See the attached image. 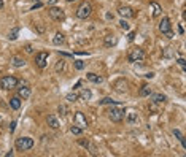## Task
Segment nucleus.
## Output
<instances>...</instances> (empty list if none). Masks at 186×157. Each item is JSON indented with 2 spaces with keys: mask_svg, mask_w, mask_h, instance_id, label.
Wrapping results in <instances>:
<instances>
[{
  "mask_svg": "<svg viewBox=\"0 0 186 157\" xmlns=\"http://www.w3.org/2000/svg\"><path fill=\"white\" fill-rule=\"evenodd\" d=\"M159 30L162 33H167V32H170V30H172V24H170V19L167 18V16H164L161 19V22H159Z\"/></svg>",
  "mask_w": 186,
  "mask_h": 157,
  "instance_id": "10",
  "label": "nucleus"
},
{
  "mask_svg": "<svg viewBox=\"0 0 186 157\" xmlns=\"http://www.w3.org/2000/svg\"><path fill=\"white\" fill-rule=\"evenodd\" d=\"M91 14H92V5H91V2H83L77 10V18L88 19Z\"/></svg>",
  "mask_w": 186,
  "mask_h": 157,
  "instance_id": "3",
  "label": "nucleus"
},
{
  "mask_svg": "<svg viewBox=\"0 0 186 157\" xmlns=\"http://www.w3.org/2000/svg\"><path fill=\"white\" fill-rule=\"evenodd\" d=\"M86 78H88V81H91V83H94V84H100L102 81H104V78L99 76V75H96V73H88Z\"/></svg>",
  "mask_w": 186,
  "mask_h": 157,
  "instance_id": "16",
  "label": "nucleus"
},
{
  "mask_svg": "<svg viewBox=\"0 0 186 157\" xmlns=\"http://www.w3.org/2000/svg\"><path fill=\"white\" fill-rule=\"evenodd\" d=\"M127 38H129V41H134V38H135V32H130Z\"/></svg>",
  "mask_w": 186,
  "mask_h": 157,
  "instance_id": "38",
  "label": "nucleus"
},
{
  "mask_svg": "<svg viewBox=\"0 0 186 157\" xmlns=\"http://www.w3.org/2000/svg\"><path fill=\"white\" fill-rule=\"evenodd\" d=\"M30 87H27V86H22V87H19L18 89V97L19 99H22V100H27L30 97Z\"/></svg>",
  "mask_w": 186,
  "mask_h": 157,
  "instance_id": "13",
  "label": "nucleus"
},
{
  "mask_svg": "<svg viewBox=\"0 0 186 157\" xmlns=\"http://www.w3.org/2000/svg\"><path fill=\"white\" fill-rule=\"evenodd\" d=\"M91 97H92V92H91L89 89H83V91L78 94V99H81V100H91Z\"/></svg>",
  "mask_w": 186,
  "mask_h": 157,
  "instance_id": "20",
  "label": "nucleus"
},
{
  "mask_svg": "<svg viewBox=\"0 0 186 157\" xmlns=\"http://www.w3.org/2000/svg\"><path fill=\"white\" fill-rule=\"evenodd\" d=\"M10 107L13 109H19V108H21V99H19L18 95L13 97V99H10Z\"/></svg>",
  "mask_w": 186,
  "mask_h": 157,
  "instance_id": "21",
  "label": "nucleus"
},
{
  "mask_svg": "<svg viewBox=\"0 0 186 157\" xmlns=\"http://www.w3.org/2000/svg\"><path fill=\"white\" fill-rule=\"evenodd\" d=\"M65 99L69 100V102H77V100H78V94L70 92V94H67V95H65Z\"/></svg>",
  "mask_w": 186,
  "mask_h": 157,
  "instance_id": "31",
  "label": "nucleus"
},
{
  "mask_svg": "<svg viewBox=\"0 0 186 157\" xmlns=\"http://www.w3.org/2000/svg\"><path fill=\"white\" fill-rule=\"evenodd\" d=\"M114 45H116V38H114L113 35H107L105 37V46L110 48V46H114Z\"/></svg>",
  "mask_w": 186,
  "mask_h": 157,
  "instance_id": "23",
  "label": "nucleus"
},
{
  "mask_svg": "<svg viewBox=\"0 0 186 157\" xmlns=\"http://www.w3.org/2000/svg\"><path fill=\"white\" fill-rule=\"evenodd\" d=\"M11 156H13V151H10V152H6L5 154V157H11Z\"/></svg>",
  "mask_w": 186,
  "mask_h": 157,
  "instance_id": "46",
  "label": "nucleus"
},
{
  "mask_svg": "<svg viewBox=\"0 0 186 157\" xmlns=\"http://www.w3.org/2000/svg\"><path fill=\"white\" fill-rule=\"evenodd\" d=\"M178 32H180L181 35H183V33H185V29H183V26H180V27H178Z\"/></svg>",
  "mask_w": 186,
  "mask_h": 157,
  "instance_id": "43",
  "label": "nucleus"
},
{
  "mask_svg": "<svg viewBox=\"0 0 186 157\" xmlns=\"http://www.w3.org/2000/svg\"><path fill=\"white\" fill-rule=\"evenodd\" d=\"M173 135L177 136L178 140H180V143H181V146L183 148H186V143H185V136H183V133H181L178 129H173Z\"/></svg>",
  "mask_w": 186,
  "mask_h": 157,
  "instance_id": "24",
  "label": "nucleus"
},
{
  "mask_svg": "<svg viewBox=\"0 0 186 157\" xmlns=\"http://www.w3.org/2000/svg\"><path fill=\"white\" fill-rule=\"evenodd\" d=\"M150 5H151V8H153V16L154 18H157L159 14L162 13V8H161V5L157 2H150Z\"/></svg>",
  "mask_w": 186,
  "mask_h": 157,
  "instance_id": "18",
  "label": "nucleus"
},
{
  "mask_svg": "<svg viewBox=\"0 0 186 157\" xmlns=\"http://www.w3.org/2000/svg\"><path fill=\"white\" fill-rule=\"evenodd\" d=\"M107 113H108V117L113 122H121L124 119V109L122 108H110Z\"/></svg>",
  "mask_w": 186,
  "mask_h": 157,
  "instance_id": "6",
  "label": "nucleus"
},
{
  "mask_svg": "<svg viewBox=\"0 0 186 157\" xmlns=\"http://www.w3.org/2000/svg\"><path fill=\"white\" fill-rule=\"evenodd\" d=\"M148 97L151 99L153 103H156V105H161V103H164V102L167 100V97H165L164 94H153V92H151Z\"/></svg>",
  "mask_w": 186,
  "mask_h": 157,
  "instance_id": "12",
  "label": "nucleus"
},
{
  "mask_svg": "<svg viewBox=\"0 0 186 157\" xmlns=\"http://www.w3.org/2000/svg\"><path fill=\"white\" fill-rule=\"evenodd\" d=\"M11 65L16 67V68H21V67L26 65V60L19 56H14V57H11Z\"/></svg>",
  "mask_w": 186,
  "mask_h": 157,
  "instance_id": "15",
  "label": "nucleus"
},
{
  "mask_svg": "<svg viewBox=\"0 0 186 157\" xmlns=\"http://www.w3.org/2000/svg\"><path fill=\"white\" fill-rule=\"evenodd\" d=\"M26 53L32 54V53H34V48H32V46H30V45H27V46H26Z\"/></svg>",
  "mask_w": 186,
  "mask_h": 157,
  "instance_id": "36",
  "label": "nucleus"
},
{
  "mask_svg": "<svg viewBox=\"0 0 186 157\" xmlns=\"http://www.w3.org/2000/svg\"><path fill=\"white\" fill-rule=\"evenodd\" d=\"M57 3V0H48V6H54Z\"/></svg>",
  "mask_w": 186,
  "mask_h": 157,
  "instance_id": "40",
  "label": "nucleus"
},
{
  "mask_svg": "<svg viewBox=\"0 0 186 157\" xmlns=\"http://www.w3.org/2000/svg\"><path fill=\"white\" fill-rule=\"evenodd\" d=\"M32 2H40V0H32Z\"/></svg>",
  "mask_w": 186,
  "mask_h": 157,
  "instance_id": "48",
  "label": "nucleus"
},
{
  "mask_svg": "<svg viewBox=\"0 0 186 157\" xmlns=\"http://www.w3.org/2000/svg\"><path fill=\"white\" fill-rule=\"evenodd\" d=\"M145 76H146V78H150V80H151V78L154 76V73H146V75H145Z\"/></svg>",
  "mask_w": 186,
  "mask_h": 157,
  "instance_id": "45",
  "label": "nucleus"
},
{
  "mask_svg": "<svg viewBox=\"0 0 186 157\" xmlns=\"http://www.w3.org/2000/svg\"><path fill=\"white\" fill-rule=\"evenodd\" d=\"M73 124H77L78 127H81L83 130H84V129L88 127V119H86V116L83 114L81 111H77L73 116Z\"/></svg>",
  "mask_w": 186,
  "mask_h": 157,
  "instance_id": "8",
  "label": "nucleus"
},
{
  "mask_svg": "<svg viewBox=\"0 0 186 157\" xmlns=\"http://www.w3.org/2000/svg\"><path fill=\"white\" fill-rule=\"evenodd\" d=\"M18 84H19L18 78L11 76V75H6V76H3L2 80H0V87L5 89V91H11V89L18 87Z\"/></svg>",
  "mask_w": 186,
  "mask_h": 157,
  "instance_id": "2",
  "label": "nucleus"
},
{
  "mask_svg": "<svg viewBox=\"0 0 186 157\" xmlns=\"http://www.w3.org/2000/svg\"><path fill=\"white\" fill-rule=\"evenodd\" d=\"M14 129H16V122L13 121V122H11V125H10V132L13 133V132H14Z\"/></svg>",
  "mask_w": 186,
  "mask_h": 157,
  "instance_id": "37",
  "label": "nucleus"
},
{
  "mask_svg": "<svg viewBox=\"0 0 186 157\" xmlns=\"http://www.w3.org/2000/svg\"><path fill=\"white\" fill-rule=\"evenodd\" d=\"M78 144L88 149V148H89V144H91V141H89L88 138H78Z\"/></svg>",
  "mask_w": 186,
  "mask_h": 157,
  "instance_id": "30",
  "label": "nucleus"
},
{
  "mask_svg": "<svg viewBox=\"0 0 186 157\" xmlns=\"http://www.w3.org/2000/svg\"><path fill=\"white\" fill-rule=\"evenodd\" d=\"M64 70H65V60H62V59H61V60H57L56 65H54V72H56V73H62Z\"/></svg>",
  "mask_w": 186,
  "mask_h": 157,
  "instance_id": "22",
  "label": "nucleus"
},
{
  "mask_svg": "<svg viewBox=\"0 0 186 157\" xmlns=\"http://www.w3.org/2000/svg\"><path fill=\"white\" fill-rule=\"evenodd\" d=\"M48 56L49 54L46 51H41V53H37L35 54V64H37L38 68H45L48 65Z\"/></svg>",
  "mask_w": 186,
  "mask_h": 157,
  "instance_id": "7",
  "label": "nucleus"
},
{
  "mask_svg": "<svg viewBox=\"0 0 186 157\" xmlns=\"http://www.w3.org/2000/svg\"><path fill=\"white\" fill-rule=\"evenodd\" d=\"M178 65H180L181 68H183V72L186 70V65H185V59H183V57H181V59H178Z\"/></svg>",
  "mask_w": 186,
  "mask_h": 157,
  "instance_id": "35",
  "label": "nucleus"
},
{
  "mask_svg": "<svg viewBox=\"0 0 186 157\" xmlns=\"http://www.w3.org/2000/svg\"><path fill=\"white\" fill-rule=\"evenodd\" d=\"M67 2H75V0H67Z\"/></svg>",
  "mask_w": 186,
  "mask_h": 157,
  "instance_id": "49",
  "label": "nucleus"
},
{
  "mask_svg": "<svg viewBox=\"0 0 186 157\" xmlns=\"http://www.w3.org/2000/svg\"><path fill=\"white\" fill-rule=\"evenodd\" d=\"M119 29H121V30H124V32H127V30L130 29L129 22L126 21V19H121V21H119Z\"/></svg>",
  "mask_w": 186,
  "mask_h": 157,
  "instance_id": "28",
  "label": "nucleus"
},
{
  "mask_svg": "<svg viewBox=\"0 0 186 157\" xmlns=\"http://www.w3.org/2000/svg\"><path fill=\"white\" fill-rule=\"evenodd\" d=\"M57 111H59V114H61V116H65L69 109H67L65 105H59V107H57Z\"/></svg>",
  "mask_w": 186,
  "mask_h": 157,
  "instance_id": "32",
  "label": "nucleus"
},
{
  "mask_svg": "<svg viewBox=\"0 0 186 157\" xmlns=\"http://www.w3.org/2000/svg\"><path fill=\"white\" fill-rule=\"evenodd\" d=\"M113 87H114V91H118V92H126L127 91V81H126L124 78H119V80L114 81Z\"/></svg>",
  "mask_w": 186,
  "mask_h": 157,
  "instance_id": "11",
  "label": "nucleus"
},
{
  "mask_svg": "<svg viewBox=\"0 0 186 157\" xmlns=\"http://www.w3.org/2000/svg\"><path fill=\"white\" fill-rule=\"evenodd\" d=\"M37 29H38V32H43V30H45V27H43V26H40V24H38V26H37Z\"/></svg>",
  "mask_w": 186,
  "mask_h": 157,
  "instance_id": "44",
  "label": "nucleus"
},
{
  "mask_svg": "<svg viewBox=\"0 0 186 157\" xmlns=\"http://www.w3.org/2000/svg\"><path fill=\"white\" fill-rule=\"evenodd\" d=\"M34 148V140L30 136H21L16 140V149L18 151H29Z\"/></svg>",
  "mask_w": 186,
  "mask_h": 157,
  "instance_id": "4",
  "label": "nucleus"
},
{
  "mask_svg": "<svg viewBox=\"0 0 186 157\" xmlns=\"http://www.w3.org/2000/svg\"><path fill=\"white\" fill-rule=\"evenodd\" d=\"M3 8V0H0V10Z\"/></svg>",
  "mask_w": 186,
  "mask_h": 157,
  "instance_id": "47",
  "label": "nucleus"
},
{
  "mask_svg": "<svg viewBox=\"0 0 186 157\" xmlns=\"http://www.w3.org/2000/svg\"><path fill=\"white\" fill-rule=\"evenodd\" d=\"M41 6H43V3H40V2H37V3H34V5H32V8H30V11H35V10L41 8Z\"/></svg>",
  "mask_w": 186,
  "mask_h": 157,
  "instance_id": "34",
  "label": "nucleus"
},
{
  "mask_svg": "<svg viewBox=\"0 0 186 157\" xmlns=\"http://www.w3.org/2000/svg\"><path fill=\"white\" fill-rule=\"evenodd\" d=\"M70 132H72L73 135H81V133H83V129H81V127H78L77 124H73L72 127H70Z\"/></svg>",
  "mask_w": 186,
  "mask_h": 157,
  "instance_id": "29",
  "label": "nucleus"
},
{
  "mask_svg": "<svg viewBox=\"0 0 186 157\" xmlns=\"http://www.w3.org/2000/svg\"><path fill=\"white\" fill-rule=\"evenodd\" d=\"M146 59V53L142 48H134L129 51L127 54V60L130 64H137V62H143Z\"/></svg>",
  "mask_w": 186,
  "mask_h": 157,
  "instance_id": "1",
  "label": "nucleus"
},
{
  "mask_svg": "<svg viewBox=\"0 0 186 157\" xmlns=\"http://www.w3.org/2000/svg\"><path fill=\"white\" fill-rule=\"evenodd\" d=\"M113 103H118V102L113 100V99H110V97H105V99L99 100V105H113Z\"/></svg>",
  "mask_w": 186,
  "mask_h": 157,
  "instance_id": "27",
  "label": "nucleus"
},
{
  "mask_svg": "<svg viewBox=\"0 0 186 157\" xmlns=\"http://www.w3.org/2000/svg\"><path fill=\"white\" fill-rule=\"evenodd\" d=\"M172 56V51H170V48H167V51L164 53V57H170Z\"/></svg>",
  "mask_w": 186,
  "mask_h": 157,
  "instance_id": "39",
  "label": "nucleus"
},
{
  "mask_svg": "<svg viewBox=\"0 0 186 157\" xmlns=\"http://www.w3.org/2000/svg\"><path fill=\"white\" fill-rule=\"evenodd\" d=\"M118 14H119L122 19H129V18L135 16V13H134V10L130 8V6H119V8H118Z\"/></svg>",
  "mask_w": 186,
  "mask_h": 157,
  "instance_id": "9",
  "label": "nucleus"
},
{
  "mask_svg": "<svg viewBox=\"0 0 186 157\" xmlns=\"http://www.w3.org/2000/svg\"><path fill=\"white\" fill-rule=\"evenodd\" d=\"M75 68H77V70H83V68H84V62H83V60H77V62H75Z\"/></svg>",
  "mask_w": 186,
  "mask_h": 157,
  "instance_id": "33",
  "label": "nucleus"
},
{
  "mask_svg": "<svg viewBox=\"0 0 186 157\" xmlns=\"http://www.w3.org/2000/svg\"><path fill=\"white\" fill-rule=\"evenodd\" d=\"M165 35H167V38H173V37H175V35H173V32H172V30H170V32H167Z\"/></svg>",
  "mask_w": 186,
  "mask_h": 157,
  "instance_id": "41",
  "label": "nucleus"
},
{
  "mask_svg": "<svg viewBox=\"0 0 186 157\" xmlns=\"http://www.w3.org/2000/svg\"><path fill=\"white\" fill-rule=\"evenodd\" d=\"M46 122H48V125L51 129H59V119L54 114H49L48 119H46Z\"/></svg>",
  "mask_w": 186,
  "mask_h": 157,
  "instance_id": "17",
  "label": "nucleus"
},
{
  "mask_svg": "<svg viewBox=\"0 0 186 157\" xmlns=\"http://www.w3.org/2000/svg\"><path fill=\"white\" fill-rule=\"evenodd\" d=\"M48 14H49L51 19H54V21H59V22L65 19V11L62 10V8H57V6H49Z\"/></svg>",
  "mask_w": 186,
  "mask_h": 157,
  "instance_id": "5",
  "label": "nucleus"
},
{
  "mask_svg": "<svg viewBox=\"0 0 186 157\" xmlns=\"http://www.w3.org/2000/svg\"><path fill=\"white\" fill-rule=\"evenodd\" d=\"M126 122L130 124V125H135L138 122V116L135 111H129L127 114H126Z\"/></svg>",
  "mask_w": 186,
  "mask_h": 157,
  "instance_id": "14",
  "label": "nucleus"
},
{
  "mask_svg": "<svg viewBox=\"0 0 186 157\" xmlns=\"http://www.w3.org/2000/svg\"><path fill=\"white\" fill-rule=\"evenodd\" d=\"M150 94H151V87H150L148 84H143L142 86V89H140V95L142 97H148Z\"/></svg>",
  "mask_w": 186,
  "mask_h": 157,
  "instance_id": "26",
  "label": "nucleus"
},
{
  "mask_svg": "<svg viewBox=\"0 0 186 157\" xmlns=\"http://www.w3.org/2000/svg\"><path fill=\"white\" fill-rule=\"evenodd\" d=\"M81 83H83V81H78V83H77V84H75V86H73V89H80V86H81Z\"/></svg>",
  "mask_w": 186,
  "mask_h": 157,
  "instance_id": "42",
  "label": "nucleus"
},
{
  "mask_svg": "<svg viewBox=\"0 0 186 157\" xmlns=\"http://www.w3.org/2000/svg\"><path fill=\"white\" fill-rule=\"evenodd\" d=\"M64 43H65V37H64V35H62L61 32L54 35V38H53V45L59 46V45H64Z\"/></svg>",
  "mask_w": 186,
  "mask_h": 157,
  "instance_id": "19",
  "label": "nucleus"
},
{
  "mask_svg": "<svg viewBox=\"0 0 186 157\" xmlns=\"http://www.w3.org/2000/svg\"><path fill=\"white\" fill-rule=\"evenodd\" d=\"M18 33H19V27H13V29H11L10 32H8V40H11V41L16 40V38H18Z\"/></svg>",
  "mask_w": 186,
  "mask_h": 157,
  "instance_id": "25",
  "label": "nucleus"
}]
</instances>
